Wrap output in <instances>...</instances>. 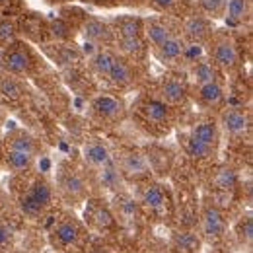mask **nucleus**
Returning <instances> with one entry per match:
<instances>
[{
	"label": "nucleus",
	"instance_id": "obj_31",
	"mask_svg": "<svg viewBox=\"0 0 253 253\" xmlns=\"http://www.w3.org/2000/svg\"><path fill=\"white\" fill-rule=\"evenodd\" d=\"M119 49L128 57H140L144 53V43L140 35L134 37H119Z\"/></svg>",
	"mask_w": 253,
	"mask_h": 253
},
{
	"label": "nucleus",
	"instance_id": "obj_4",
	"mask_svg": "<svg viewBox=\"0 0 253 253\" xmlns=\"http://www.w3.org/2000/svg\"><path fill=\"white\" fill-rule=\"evenodd\" d=\"M30 66H32V57L20 45H10L0 55V68L8 74H14V76L24 74L30 70Z\"/></svg>",
	"mask_w": 253,
	"mask_h": 253
},
{
	"label": "nucleus",
	"instance_id": "obj_5",
	"mask_svg": "<svg viewBox=\"0 0 253 253\" xmlns=\"http://www.w3.org/2000/svg\"><path fill=\"white\" fill-rule=\"evenodd\" d=\"M212 59H214V64L220 66V68H236L240 64V51L236 47V43L230 39V37H218L214 39L212 43Z\"/></svg>",
	"mask_w": 253,
	"mask_h": 253
},
{
	"label": "nucleus",
	"instance_id": "obj_10",
	"mask_svg": "<svg viewBox=\"0 0 253 253\" xmlns=\"http://www.w3.org/2000/svg\"><path fill=\"white\" fill-rule=\"evenodd\" d=\"M154 49H156V55H158V59L162 63H175V61H179L183 57L185 41H183V37L171 33L166 41H162L158 47H154Z\"/></svg>",
	"mask_w": 253,
	"mask_h": 253
},
{
	"label": "nucleus",
	"instance_id": "obj_35",
	"mask_svg": "<svg viewBox=\"0 0 253 253\" xmlns=\"http://www.w3.org/2000/svg\"><path fill=\"white\" fill-rule=\"evenodd\" d=\"M177 246L181 250H185V252H193L199 246V240L193 234H189V232H183L181 236H177Z\"/></svg>",
	"mask_w": 253,
	"mask_h": 253
},
{
	"label": "nucleus",
	"instance_id": "obj_40",
	"mask_svg": "<svg viewBox=\"0 0 253 253\" xmlns=\"http://www.w3.org/2000/svg\"><path fill=\"white\" fill-rule=\"evenodd\" d=\"M4 119H6V113H4V107L0 105V125L4 123Z\"/></svg>",
	"mask_w": 253,
	"mask_h": 253
},
{
	"label": "nucleus",
	"instance_id": "obj_9",
	"mask_svg": "<svg viewBox=\"0 0 253 253\" xmlns=\"http://www.w3.org/2000/svg\"><path fill=\"white\" fill-rule=\"evenodd\" d=\"M142 115L148 123L156 126H164L169 123V105L166 101H162L158 97H152V99H146L142 105Z\"/></svg>",
	"mask_w": 253,
	"mask_h": 253
},
{
	"label": "nucleus",
	"instance_id": "obj_36",
	"mask_svg": "<svg viewBox=\"0 0 253 253\" xmlns=\"http://www.w3.org/2000/svg\"><path fill=\"white\" fill-rule=\"evenodd\" d=\"M14 33H16V28L12 22H8V20L0 22V43H10L14 39Z\"/></svg>",
	"mask_w": 253,
	"mask_h": 253
},
{
	"label": "nucleus",
	"instance_id": "obj_34",
	"mask_svg": "<svg viewBox=\"0 0 253 253\" xmlns=\"http://www.w3.org/2000/svg\"><path fill=\"white\" fill-rule=\"evenodd\" d=\"M252 234H253V228H252V218H246V222L242 220L240 226H238V238L242 244L246 246H252Z\"/></svg>",
	"mask_w": 253,
	"mask_h": 253
},
{
	"label": "nucleus",
	"instance_id": "obj_30",
	"mask_svg": "<svg viewBox=\"0 0 253 253\" xmlns=\"http://www.w3.org/2000/svg\"><path fill=\"white\" fill-rule=\"evenodd\" d=\"M144 33H146L148 41H150L154 47H158L160 43L166 41L173 32H169V28H168L166 24H162V22H150V24H146Z\"/></svg>",
	"mask_w": 253,
	"mask_h": 253
},
{
	"label": "nucleus",
	"instance_id": "obj_15",
	"mask_svg": "<svg viewBox=\"0 0 253 253\" xmlns=\"http://www.w3.org/2000/svg\"><path fill=\"white\" fill-rule=\"evenodd\" d=\"M191 136L209 144V146H214L218 148V140H220V128L214 121H201L191 128Z\"/></svg>",
	"mask_w": 253,
	"mask_h": 253
},
{
	"label": "nucleus",
	"instance_id": "obj_17",
	"mask_svg": "<svg viewBox=\"0 0 253 253\" xmlns=\"http://www.w3.org/2000/svg\"><path fill=\"white\" fill-rule=\"evenodd\" d=\"M191 80L197 84V86H203V84H209V82H216L218 80V72H216V66L209 61H197V63L191 64Z\"/></svg>",
	"mask_w": 253,
	"mask_h": 253
},
{
	"label": "nucleus",
	"instance_id": "obj_24",
	"mask_svg": "<svg viewBox=\"0 0 253 253\" xmlns=\"http://www.w3.org/2000/svg\"><path fill=\"white\" fill-rule=\"evenodd\" d=\"M88 218H90V224L97 230H107L115 224V214L103 205H90Z\"/></svg>",
	"mask_w": 253,
	"mask_h": 253
},
{
	"label": "nucleus",
	"instance_id": "obj_19",
	"mask_svg": "<svg viewBox=\"0 0 253 253\" xmlns=\"http://www.w3.org/2000/svg\"><path fill=\"white\" fill-rule=\"evenodd\" d=\"M142 205L150 211V212H162L166 207V193L158 183H150L146 185V189L142 191Z\"/></svg>",
	"mask_w": 253,
	"mask_h": 253
},
{
	"label": "nucleus",
	"instance_id": "obj_8",
	"mask_svg": "<svg viewBox=\"0 0 253 253\" xmlns=\"http://www.w3.org/2000/svg\"><path fill=\"white\" fill-rule=\"evenodd\" d=\"M92 109L97 117H101L105 121H115L123 115L125 105L121 99H117L113 95H97L92 103Z\"/></svg>",
	"mask_w": 253,
	"mask_h": 253
},
{
	"label": "nucleus",
	"instance_id": "obj_37",
	"mask_svg": "<svg viewBox=\"0 0 253 253\" xmlns=\"http://www.w3.org/2000/svg\"><path fill=\"white\" fill-rule=\"evenodd\" d=\"M121 207H123V211H121V218H134V212H136V207H134V203L132 201H123L121 203Z\"/></svg>",
	"mask_w": 253,
	"mask_h": 253
},
{
	"label": "nucleus",
	"instance_id": "obj_2",
	"mask_svg": "<svg viewBox=\"0 0 253 253\" xmlns=\"http://www.w3.org/2000/svg\"><path fill=\"white\" fill-rule=\"evenodd\" d=\"M201 232L209 242H220L226 236V218L214 205H209L201 212Z\"/></svg>",
	"mask_w": 253,
	"mask_h": 253
},
{
	"label": "nucleus",
	"instance_id": "obj_6",
	"mask_svg": "<svg viewBox=\"0 0 253 253\" xmlns=\"http://www.w3.org/2000/svg\"><path fill=\"white\" fill-rule=\"evenodd\" d=\"M250 115L242 109H236V107H230V109H224L220 115V126L232 136H244L250 132Z\"/></svg>",
	"mask_w": 253,
	"mask_h": 253
},
{
	"label": "nucleus",
	"instance_id": "obj_39",
	"mask_svg": "<svg viewBox=\"0 0 253 253\" xmlns=\"http://www.w3.org/2000/svg\"><path fill=\"white\" fill-rule=\"evenodd\" d=\"M8 240H10V230H8L6 226H2V224H0V248H2V246H6V244H8Z\"/></svg>",
	"mask_w": 253,
	"mask_h": 253
},
{
	"label": "nucleus",
	"instance_id": "obj_1",
	"mask_svg": "<svg viewBox=\"0 0 253 253\" xmlns=\"http://www.w3.org/2000/svg\"><path fill=\"white\" fill-rule=\"evenodd\" d=\"M84 240V228L82 224L72 218V216H63L57 222L53 230V242L61 252H68L72 248H78Z\"/></svg>",
	"mask_w": 253,
	"mask_h": 253
},
{
	"label": "nucleus",
	"instance_id": "obj_41",
	"mask_svg": "<svg viewBox=\"0 0 253 253\" xmlns=\"http://www.w3.org/2000/svg\"><path fill=\"white\" fill-rule=\"evenodd\" d=\"M6 2H10V0H0V4H6Z\"/></svg>",
	"mask_w": 253,
	"mask_h": 253
},
{
	"label": "nucleus",
	"instance_id": "obj_28",
	"mask_svg": "<svg viewBox=\"0 0 253 253\" xmlns=\"http://www.w3.org/2000/svg\"><path fill=\"white\" fill-rule=\"evenodd\" d=\"M115 59H117V55L113 51H107V49L97 51L94 57H92V68H94L99 76H107V72H109L111 64L115 63Z\"/></svg>",
	"mask_w": 253,
	"mask_h": 253
},
{
	"label": "nucleus",
	"instance_id": "obj_25",
	"mask_svg": "<svg viewBox=\"0 0 253 253\" xmlns=\"http://www.w3.org/2000/svg\"><path fill=\"white\" fill-rule=\"evenodd\" d=\"M6 164L16 173L30 171L35 164V156L28 152H20V150H6Z\"/></svg>",
	"mask_w": 253,
	"mask_h": 253
},
{
	"label": "nucleus",
	"instance_id": "obj_33",
	"mask_svg": "<svg viewBox=\"0 0 253 253\" xmlns=\"http://www.w3.org/2000/svg\"><path fill=\"white\" fill-rule=\"evenodd\" d=\"M226 2L228 0H197V4L201 6V10L209 18H220V16H224Z\"/></svg>",
	"mask_w": 253,
	"mask_h": 253
},
{
	"label": "nucleus",
	"instance_id": "obj_11",
	"mask_svg": "<svg viewBox=\"0 0 253 253\" xmlns=\"http://www.w3.org/2000/svg\"><path fill=\"white\" fill-rule=\"evenodd\" d=\"M183 33H185V37L191 39L193 43H203V41H207L212 35V28H211L209 18L191 16V18L185 20V24H183Z\"/></svg>",
	"mask_w": 253,
	"mask_h": 253
},
{
	"label": "nucleus",
	"instance_id": "obj_38",
	"mask_svg": "<svg viewBox=\"0 0 253 253\" xmlns=\"http://www.w3.org/2000/svg\"><path fill=\"white\" fill-rule=\"evenodd\" d=\"M152 2H154V6H158L160 10L169 12V10H173L181 0H152Z\"/></svg>",
	"mask_w": 253,
	"mask_h": 253
},
{
	"label": "nucleus",
	"instance_id": "obj_16",
	"mask_svg": "<svg viewBox=\"0 0 253 253\" xmlns=\"http://www.w3.org/2000/svg\"><path fill=\"white\" fill-rule=\"evenodd\" d=\"M197 95H199V99H201V103H205L207 107H218L224 103V88H222V84L216 80V82H209V84H203V86H199V90H197Z\"/></svg>",
	"mask_w": 253,
	"mask_h": 253
},
{
	"label": "nucleus",
	"instance_id": "obj_26",
	"mask_svg": "<svg viewBox=\"0 0 253 253\" xmlns=\"http://www.w3.org/2000/svg\"><path fill=\"white\" fill-rule=\"evenodd\" d=\"M185 150L193 160H199V162H207V160H212L216 154V148L214 146H209L197 138H193L189 134L187 142H185Z\"/></svg>",
	"mask_w": 253,
	"mask_h": 253
},
{
	"label": "nucleus",
	"instance_id": "obj_13",
	"mask_svg": "<svg viewBox=\"0 0 253 253\" xmlns=\"http://www.w3.org/2000/svg\"><path fill=\"white\" fill-rule=\"evenodd\" d=\"M61 191L68 199H82L88 193V183L78 171H68L61 177Z\"/></svg>",
	"mask_w": 253,
	"mask_h": 253
},
{
	"label": "nucleus",
	"instance_id": "obj_21",
	"mask_svg": "<svg viewBox=\"0 0 253 253\" xmlns=\"http://www.w3.org/2000/svg\"><path fill=\"white\" fill-rule=\"evenodd\" d=\"M0 95L8 101H18L24 97V86L14 74L2 72L0 74Z\"/></svg>",
	"mask_w": 253,
	"mask_h": 253
},
{
	"label": "nucleus",
	"instance_id": "obj_7",
	"mask_svg": "<svg viewBox=\"0 0 253 253\" xmlns=\"http://www.w3.org/2000/svg\"><path fill=\"white\" fill-rule=\"evenodd\" d=\"M84 160H86V164L90 168L99 169V168L111 164L113 156H111V152H109L105 142H101L99 138H88L86 144H84Z\"/></svg>",
	"mask_w": 253,
	"mask_h": 253
},
{
	"label": "nucleus",
	"instance_id": "obj_3",
	"mask_svg": "<svg viewBox=\"0 0 253 253\" xmlns=\"http://www.w3.org/2000/svg\"><path fill=\"white\" fill-rule=\"evenodd\" d=\"M119 171L128 179H146L152 171L148 158L138 150H128L119 160Z\"/></svg>",
	"mask_w": 253,
	"mask_h": 253
},
{
	"label": "nucleus",
	"instance_id": "obj_29",
	"mask_svg": "<svg viewBox=\"0 0 253 253\" xmlns=\"http://www.w3.org/2000/svg\"><path fill=\"white\" fill-rule=\"evenodd\" d=\"M97 173H99V183H101V185H105V187H109V189L119 187L121 171H119V168H117L113 162L107 164V166H103V168H99Z\"/></svg>",
	"mask_w": 253,
	"mask_h": 253
},
{
	"label": "nucleus",
	"instance_id": "obj_12",
	"mask_svg": "<svg viewBox=\"0 0 253 253\" xmlns=\"http://www.w3.org/2000/svg\"><path fill=\"white\" fill-rule=\"evenodd\" d=\"M185 97H187V90L181 80L169 76L160 84V99L166 101L168 105H179L185 101Z\"/></svg>",
	"mask_w": 253,
	"mask_h": 253
},
{
	"label": "nucleus",
	"instance_id": "obj_42",
	"mask_svg": "<svg viewBox=\"0 0 253 253\" xmlns=\"http://www.w3.org/2000/svg\"><path fill=\"white\" fill-rule=\"evenodd\" d=\"M57 253H68V252H57Z\"/></svg>",
	"mask_w": 253,
	"mask_h": 253
},
{
	"label": "nucleus",
	"instance_id": "obj_22",
	"mask_svg": "<svg viewBox=\"0 0 253 253\" xmlns=\"http://www.w3.org/2000/svg\"><path fill=\"white\" fill-rule=\"evenodd\" d=\"M6 148L8 150H20V152H28L33 154L37 152V142L32 134H28L26 130H16L8 136V142H6Z\"/></svg>",
	"mask_w": 253,
	"mask_h": 253
},
{
	"label": "nucleus",
	"instance_id": "obj_27",
	"mask_svg": "<svg viewBox=\"0 0 253 253\" xmlns=\"http://www.w3.org/2000/svg\"><path fill=\"white\" fill-rule=\"evenodd\" d=\"M212 183L218 191H234L238 187V173L232 169V168H220L214 177H212Z\"/></svg>",
	"mask_w": 253,
	"mask_h": 253
},
{
	"label": "nucleus",
	"instance_id": "obj_18",
	"mask_svg": "<svg viewBox=\"0 0 253 253\" xmlns=\"http://www.w3.org/2000/svg\"><path fill=\"white\" fill-rule=\"evenodd\" d=\"M84 35L88 41H92L95 45H101V43H109L111 37H113V32L107 24L99 22V20H88L86 26H84Z\"/></svg>",
	"mask_w": 253,
	"mask_h": 253
},
{
	"label": "nucleus",
	"instance_id": "obj_32",
	"mask_svg": "<svg viewBox=\"0 0 253 253\" xmlns=\"http://www.w3.org/2000/svg\"><path fill=\"white\" fill-rule=\"evenodd\" d=\"M142 32V22L136 18H123L117 22V33L119 37H134Z\"/></svg>",
	"mask_w": 253,
	"mask_h": 253
},
{
	"label": "nucleus",
	"instance_id": "obj_20",
	"mask_svg": "<svg viewBox=\"0 0 253 253\" xmlns=\"http://www.w3.org/2000/svg\"><path fill=\"white\" fill-rule=\"evenodd\" d=\"M26 195L32 199L35 205H39L43 211L49 209L51 203H53V189H51V185H49L47 181H43V179L33 181L32 187L26 191Z\"/></svg>",
	"mask_w": 253,
	"mask_h": 253
},
{
	"label": "nucleus",
	"instance_id": "obj_14",
	"mask_svg": "<svg viewBox=\"0 0 253 253\" xmlns=\"http://www.w3.org/2000/svg\"><path fill=\"white\" fill-rule=\"evenodd\" d=\"M111 84L119 86V88H125V86H130L134 82V72H132V66L126 63L125 59H115V63L111 64L107 76H105Z\"/></svg>",
	"mask_w": 253,
	"mask_h": 253
},
{
	"label": "nucleus",
	"instance_id": "obj_23",
	"mask_svg": "<svg viewBox=\"0 0 253 253\" xmlns=\"http://www.w3.org/2000/svg\"><path fill=\"white\" fill-rule=\"evenodd\" d=\"M250 14V2L248 0H228L226 2V10H224V18L230 26H238L242 24Z\"/></svg>",
	"mask_w": 253,
	"mask_h": 253
}]
</instances>
